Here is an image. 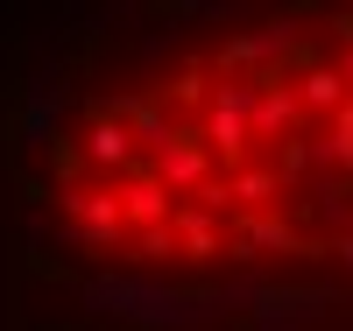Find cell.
Here are the masks:
<instances>
[{"instance_id":"5bb4252c","label":"cell","mask_w":353,"mask_h":331,"mask_svg":"<svg viewBox=\"0 0 353 331\" xmlns=\"http://www.w3.org/2000/svg\"><path fill=\"white\" fill-rule=\"evenodd\" d=\"M128 254L149 268V261H176V233L170 226H149V233H128Z\"/></svg>"},{"instance_id":"2e32d148","label":"cell","mask_w":353,"mask_h":331,"mask_svg":"<svg viewBox=\"0 0 353 331\" xmlns=\"http://www.w3.org/2000/svg\"><path fill=\"white\" fill-rule=\"evenodd\" d=\"M332 268H346V275H353V233H346V239H332Z\"/></svg>"},{"instance_id":"30bf717a","label":"cell","mask_w":353,"mask_h":331,"mask_svg":"<svg viewBox=\"0 0 353 331\" xmlns=\"http://www.w3.org/2000/svg\"><path fill=\"white\" fill-rule=\"evenodd\" d=\"M290 78V92H297V106L304 113H339L346 106V78H339V64H325V56H311V64H297V71H283Z\"/></svg>"},{"instance_id":"8992f818","label":"cell","mask_w":353,"mask_h":331,"mask_svg":"<svg viewBox=\"0 0 353 331\" xmlns=\"http://www.w3.org/2000/svg\"><path fill=\"white\" fill-rule=\"evenodd\" d=\"M156 169V184L170 191V197H198L205 184H212V176H219V162H212V148H205L191 127H176V141L163 148V156L149 162Z\"/></svg>"},{"instance_id":"4fadbf2b","label":"cell","mask_w":353,"mask_h":331,"mask_svg":"<svg viewBox=\"0 0 353 331\" xmlns=\"http://www.w3.org/2000/svg\"><path fill=\"white\" fill-rule=\"evenodd\" d=\"M269 169H276V184H318V141L311 134H290Z\"/></svg>"},{"instance_id":"277c9868","label":"cell","mask_w":353,"mask_h":331,"mask_svg":"<svg viewBox=\"0 0 353 331\" xmlns=\"http://www.w3.org/2000/svg\"><path fill=\"white\" fill-rule=\"evenodd\" d=\"M57 127H64V78L36 71L28 92H21V148H28V156H50V148L64 141Z\"/></svg>"},{"instance_id":"52a82bcc","label":"cell","mask_w":353,"mask_h":331,"mask_svg":"<svg viewBox=\"0 0 353 331\" xmlns=\"http://www.w3.org/2000/svg\"><path fill=\"white\" fill-rule=\"evenodd\" d=\"M248 134H254V141H269V148H283L290 134H304V106H297V92H290V78H261V85H254Z\"/></svg>"},{"instance_id":"ba28073f","label":"cell","mask_w":353,"mask_h":331,"mask_svg":"<svg viewBox=\"0 0 353 331\" xmlns=\"http://www.w3.org/2000/svg\"><path fill=\"white\" fill-rule=\"evenodd\" d=\"M113 197H121V219H128V233L170 226V212H176V204H170V191L156 184V169H149V162H141V169H128V176H121V191H113Z\"/></svg>"},{"instance_id":"9a60e30c","label":"cell","mask_w":353,"mask_h":331,"mask_svg":"<svg viewBox=\"0 0 353 331\" xmlns=\"http://www.w3.org/2000/svg\"><path fill=\"white\" fill-rule=\"evenodd\" d=\"M170 106H198V113H205V71H198V64H184V71L170 78Z\"/></svg>"},{"instance_id":"5b68a950","label":"cell","mask_w":353,"mask_h":331,"mask_svg":"<svg viewBox=\"0 0 353 331\" xmlns=\"http://www.w3.org/2000/svg\"><path fill=\"white\" fill-rule=\"evenodd\" d=\"M78 162L99 169V176H128V169H141L149 156L134 148V134H128L106 106H92V120H85V141H78Z\"/></svg>"},{"instance_id":"3957f363","label":"cell","mask_w":353,"mask_h":331,"mask_svg":"<svg viewBox=\"0 0 353 331\" xmlns=\"http://www.w3.org/2000/svg\"><path fill=\"white\" fill-rule=\"evenodd\" d=\"M297 50H304V28L290 14H276V21H254L241 36H226L219 71L226 78H283V64H297Z\"/></svg>"},{"instance_id":"9c48e42d","label":"cell","mask_w":353,"mask_h":331,"mask_svg":"<svg viewBox=\"0 0 353 331\" xmlns=\"http://www.w3.org/2000/svg\"><path fill=\"white\" fill-rule=\"evenodd\" d=\"M290 247H297V226L276 219V212H248L233 226V239H226L233 261H261V254H290Z\"/></svg>"},{"instance_id":"8fae6325","label":"cell","mask_w":353,"mask_h":331,"mask_svg":"<svg viewBox=\"0 0 353 331\" xmlns=\"http://www.w3.org/2000/svg\"><path fill=\"white\" fill-rule=\"evenodd\" d=\"M170 233H176V254H184V261H212V254H226V233L212 226V212H205V204H176V212H170Z\"/></svg>"},{"instance_id":"7a4b0ae2","label":"cell","mask_w":353,"mask_h":331,"mask_svg":"<svg viewBox=\"0 0 353 331\" xmlns=\"http://www.w3.org/2000/svg\"><path fill=\"white\" fill-rule=\"evenodd\" d=\"M339 317V289L325 282H269L248 303V331H325Z\"/></svg>"},{"instance_id":"6da1fadb","label":"cell","mask_w":353,"mask_h":331,"mask_svg":"<svg viewBox=\"0 0 353 331\" xmlns=\"http://www.w3.org/2000/svg\"><path fill=\"white\" fill-rule=\"evenodd\" d=\"M78 310L113 317L128 331H219L233 317L219 282L212 289H176V282L149 275V268H99V275H85L78 282Z\"/></svg>"},{"instance_id":"7c38bea8","label":"cell","mask_w":353,"mask_h":331,"mask_svg":"<svg viewBox=\"0 0 353 331\" xmlns=\"http://www.w3.org/2000/svg\"><path fill=\"white\" fill-rule=\"evenodd\" d=\"M276 191H283V184H276V169H269V162H241V169L226 176V197H233V204H248V212H269Z\"/></svg>"}]
</instances>
